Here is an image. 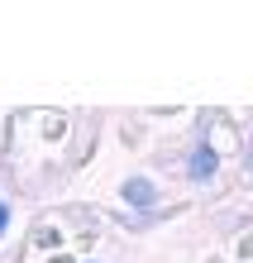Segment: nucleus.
<instances>
[{"label": "nucleus", "mask_w": 253, "mask_h": 263, "mask_svg": "<svg viewBox=\"0 0 253 263\" xmlns=\"http://www.w3.org/2000/svg\"><path fill=\"white\" fill-rule=\"evenodd\" d=\"M124 192H129L134 201H148V196H153V187H148V182H129V187H124Z\"/></svg>", "instance_id": "obj_1"}, {"label": "nucleus", "mask_w": 253, "mask_h": 263, "mask_svg": "<svg viewBox=\"0 0 253 263\" xmlns=\"http://www.w3.org/2000/svg\"><path fill=\"white\" fill-rule=\"evenodd\" d=\"M0 230H5V211H0Z\"/></svg>", "instance_id": "obj_2"}]
</instances>
